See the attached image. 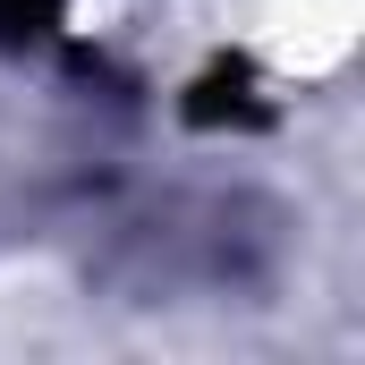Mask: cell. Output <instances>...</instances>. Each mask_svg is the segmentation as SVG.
Listing matches in <instances>:
<instances>
[{
  "mask_svg": "<svg viewBox=\"0 0 365 365\" xmlns=\"http://www.w3.org/2000/svg\"><path fill=\"white\" fill-rule=\"evenodd\" d=\"M60 17H68V0H0V43H43V34H60Z\"/></svg>",
  "mask_w": 365,
  "mask_h": 365,
  "instance_id": "2",
  "label": "cell"
},
{
  "mask_svg": "<svg viewBox=\"0 0 365 365\" xmlns=\"http://www.w3.org/2000/svg\"><path fill=\"white\" fill-rule=\"evenodd\" d=\"M187 119H204V128H212V119H238V128H247V119H264L255 77H247L238 60H230V68H204V86L187 93Z\"/></svg>",
  "mask_w": 365,
  "mask_h": 365,
  "instance_id": "1",
  "label": "cell"
}]
</instances>
